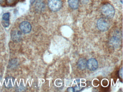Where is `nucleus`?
<instances>
[{"instance_id":"1","label":"nucleus","mask_w":123,"mask_h":92,"mask_svg":"<svg viewBox=\"0 0 123 92\" xmlns=\"http://www.w3.org/2000/svg\"><path fill=\"white\" fill-rule=\"evenodd\" d=\"M101 13L106 18H111L115 15V9L112 5L108 4L103 6L101 8Z\"/></svg>"},{"instance_id":"2","label":"nucleus","mask_w":123,"mask_h":92,"mask_svg":"<svg viewBox=\"0 0 123 92\" xmlns=\"http://www.w3.org/2000/svg\"><path fill=\"white\" fill-rule=\"evenodd\" d=\"M122 37V34H121V32L117 30L114 32V34L109 39L110 45L115 48L118 47L121 45Z\"/></svg>"},{"instance_id":"3","label":"nucleus","mask_w":123,"mask_h":92,"mask_svg":"<svg viewBox=\"0 0 123 92\" xmlns=\"http://www.w3.org/2000/svg\"><path fill=\"white\" fill-rule=\"evenodd\" d=\"M97 26L99 30L105 32L109 29L111 24L108 18L106 17H101L97 21Z\"/></svg>"},{"instance_id":"4","label":"nucleus","mask_w":123,"mask_h":92,"mask_svg":"<svg viewBox=\"0 0 123 92\" xmlns=\"http://www.w3.org/2000/svg\"><path fill=\"white\" fill-rule=\"evenodd\" d=\"M48 5L51 11L56 12L60 10L62 3L61 0H49Z\"/></svg>"},{"instance_id":"5","label":"nucleus","mask_w":123,"mask_h":92,"mask_svg":"<svg viewBox=\"0 0 123 92\" xmlns=\"http://www.w3.org/2000/svg\"><path fill=\"white\" fill-rule=\"evenodd\" d=\"M98 61L95 58H91L87 61V67L91 71H95L98 68Z\"/></svg>"},{"instance_id":"6","label":"nucleus","mask_w":123,"mask_h":92,"mask_svg":"<svg viewBox=\"0 0 123 92\" xmlns=\"http://www.w3.org/2000/svg\"><path fill=\"white\" fill-rule=\"evenodd\" d=\"M21 31L24 34H28L31 32V25L28 21H23L20 24L19 26Z\"/></svg>"},{"instance_id":"7","label":"nucleus","mask_w":123,"mask_h":92,"mask_svg":"<svg viewBox=\"0 0 123 92\" xmlns=\"http://www.w3.org/2000/svg\"><path fill=\"white\" fill-rule=\"evenodd\" d=\"M11 37L14 42H20L22 37V32L18 30H14L11 32Z\"/></svg>"},{"instance_id":"8","label":"nucleus","mask_w":123,"mask_h":92,"mask_svg":"<svg viewBox=\"0 0 123 92\" xmlns=\"http://www.w3.org/2000/svg\"><path fill=\"white\" fill-rule=\"evenodd\" d=\"M15 82V79L12 77H8L6 78L4 86L7 88H11L13 87Z\"/></svg>"},{"instance_id":"9","label":"nucleus","mask_w":123,"mask_h":92,"mask_svg":"<svg viewBox=\"0 0 123 92\" xmlns=\"http://www.w3.org/2000/svg\"><path fill=\"white\" fill-rule=\"evenodd\" d=\"M87 61L85 58H82L79 59L77 63L79 69L81 70L85 69L87 68Z\"/></svg>"},{"instance_id":"10","label":"nucleus","mask_w":123,"mask_h":92,"mask_svg":"<svg viewBox=\"0 0 123 92\" xmlns=\"http://www.w3.org/2000/svg\"><path fill=\"white\" fill-rule=\"evenodd\" d=\"M68 4L70 7L73 9H78L79 6V0H68Z\"/></svg>"},{"instance_id":"11","label":"nucleus","mask_w":123,"mask_h":92,"mask_svg":"<svg viewBox=\"0 0 123 92\" xmlns=\"http://www.w3.org/2000/svg\"><path fill=\"white\" fill-rule=\"evenodd\" d=\"M36 9L37 10H38V11H41L44 8V3L42 1H39L36 4Z\"/></svg>"},{"instance_id":"12","label":"nucleus","mask_w":123,"mask_h":92,"mask_svg":"<svg viewBox=\"0 0 123 92\" xmlns=\"http://www.w3.org/2000/svg\"><path fill=\"white\" fill-rule=\"evenodd\" d=\"M10 13H4L2 16V19L3 21H9L10 19Z\"/></svg>"},{"instance_id":"13","label":"nucleus","mask_w":123,"mask_h":92,"mask_svg":"<svg viewBox=\"0 0 123 92\" xmlns=\"http://www.w3.org/2000/svg\"><path fill=\"white\" fill-rule=\"evenodd\" d=\"M16 89L17 90V91H24L25 89V87H24V85L23 83H21L20 85L19 86H17L16 87Z\"/></svg>"},{"instance_id":"14","label":"nucleus","mask_w":123,"mask_h":92,"mask_svg":"<svg viewBox=\"0 0 123 92\" xmlns=\"http://www.w3.org/2000/svg\"><path fill=\"white\" fill-rule=\"evenodd\" d=\"M2 24L4 27H7L9 26L10 25V23L9 21H3L2 22Z\"/></svg>"},{"instance_id":"15","label":"nucleus","mask_w":123,"mask_h":92,"mask_svg":"<svg viewBox=\"0 0 123 92\" xmlns=\"http://www.w3.org/2000/svg\"><path fill=\"white\" fill-rule=\"evenodd\" d=\"M83 88L81 87H80V85H78L77 86H76L74 88V92H76V91H80L82 90Z\"/></svg>"},{"instance_id":"16","label":"nucleus","mask_w":123,"mask_h":92,"mask_svg":"<svg viewBox=\"0 0 123 92\" xmlns=\"http://www.w3.org/2000/svg\"><path fill=\"white\" fill-rule=\"evenodd\" d=\"M6 3L9 5H12L15 3L16 0H6Z\"/></svg>"},{"instance_id":"17","label":"nucleus","mask_w":123,"mask_h":92,"mask_svg":"<svg viewBox=\"0 0 123 92\" xmlns=\"http://www.w3.org/2000/svg\"><path fill=\"white\" fill-rule=\"evenodd\" d=\"M118 75L120 78L122 79L123 78V69H122V68H121L119 70L118 72Z\"/></svg>"},{"instance_id":"18","label":"nucleus","mask_w":123,"mask_h":92,"mask_svg":"<svg viewBox=\"0 0 123 92\" xmlns=\"http://www.w3.org/2000/svg\"><path fill=\"white\" fill-rule=\"evenodd\" d=\"M68 91L69 92H74V88L72 87H69L68 89Z\"/></svg>"},{"instance_id":"19","label":"nucleus","mask_w":123,"mask_h":92,"mask_svg":"<svg viewBox=\"0 0 123 92\" xmlns=\"http://www.w3.org/2000/svg\"><path fill=\"white\" fill-rule=\"evenodd\" d=\"M4 0H0V4L2 3L3 2Z\"/></svg>"},{"instance_id":"20","label":"nucleus","mask_w":123,"mask_h":92,"mask_svg":"<svg viewBox=\"0 0 123 92\" xmlns=\"http://www.w3.org/2000/svg\"><path fill=\"white\" fill-rule=\"evenodd\" d=\"M1 80H2V77L1 75H0V83L1 82Z\"/></svg>"}]
</instances>
